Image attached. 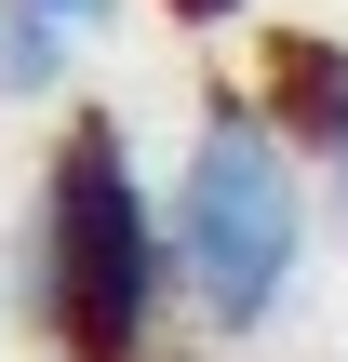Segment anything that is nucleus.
Wrapping results in <instances>:
<instances>
[{
	"mask_svg": "<svg viewBox=\"0 0 348 362\" xmlns=\"http://www.w3.org/2000/svg\"><path fill=\"white\" fill-rule=\"evenodd\" d=\"M161 269H174V228L148 215L134 134H121L107 107H80V121H67V148H54V175H40L27 309L54 322V349H67V362H148Z\"/></svg>",
	"mask_w": 348,
	"mask_h": 362,
	"instance_id": "1",
	"label": "nucleus"
},
{
	"mask_svg": "<svg viewBox=\"0 0 348 362\" xmlns=\"http://www.w3.org/2000/svg\"><path fill=\"white\" fill-rule=\"evenodd\" d=\"M174 282L201 296L215 336H255L308 255V148L255 107H201L188 134V175H174Z\"/></svg>",
	"mask_w": 348,
	"mask_h": 362,
	"instance_id": "2",
	"label": "nucleus"
},
{
	"mask_svg": "<svg viewBox=\"0 0 348 362\" xmlns=\"http://www.w3.org/2000/svg\"><path fill=\"white\" fill-rule=\"evenodd\" d=\"M282 81H295V94H282V107H295V148H308V161H348V54L295 40Z\"/></svg>",
	"mask_w": 348,
	"mask_h": 362,
	"instance_id": "3",
	"label": "nucleus"
},
{
	"mask_svg": "<svg viewBox=\"0 0 348 362\" xmlns=\"http://www.w3.org/2000/svg\"><path fill=\"white\" fill-rule=\"evenodd\" d=\"M54 67H67V27L27 13V0H0V94H40Z\"/></svg>",
	"mask_w": 348,
	"mask_h": 362,
	"instance_id": "4",
	"label": "nucleus"
},
{
	"mask_svg": "<svg viewBox=\"0 0 348 362\" xmlns=\"http://www.w3.org/2000/svg\"><path fill=\"white\" fill-rule=\"evenodd\" d=\"M27 13H54V27H67V40H80V27H94V13H107V0H27Z\"/></svg>",
	"mask_w": 348,
	"mask_h": 362,
	"instance_id": "5",
	"label": "nucleus"
},
{
	"mask_svg": "<svg viewBox=\"0 0 348 362\" xmlns=\"http://www.w3.org/2000/svg\"><path fill=\"white\" fill-rule=\"evenodd\" d=\"M174 13H241V0H174Z\"/></svg>",
	"mask_w": 348,
	"mask_h": 362,
	"instance_id": "6",
	"label": "nucleus"
},
{
	"mask_svg": "<svg viewBox=\"0 0 348 362\" xmlns=\"http://www.w3.org/2000/svg\"><path fill=\"white\" fill-rule=\"evenodd\" d=\"M335 215H348V161H335Z\"/></svg>",
	"mask_w": 348,
	"mask_h": 362,
	"instance_id": "7",
	"label": "nucleus"
}]
</instances>
